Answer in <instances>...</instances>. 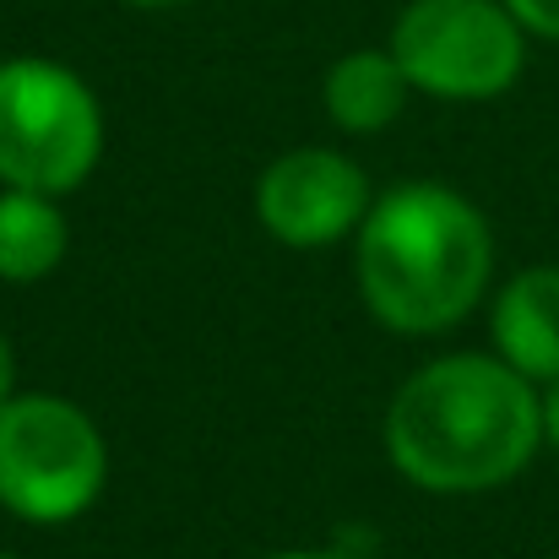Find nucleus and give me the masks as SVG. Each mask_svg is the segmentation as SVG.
<instances>
[{
	"label": "nucleus",
	"mask_w": 559,
	"mask_h": 559,
	"mask_svg": "<svg viewBox=\"0 0 559 559\" xmlns=\"http://www.w3.org/2000/svg\"><path fill=\"white\" fill-rule=\"evenodd\" d=\"M544 402L500 354H445L413 370L385 407L391 467L429 495H484L527 473Z\"/></svg>",
	"instance_id": "obj_1"
},
{
	"label": "nucleus",
	"mask_w": 559,
	"mask_h": 559,
	"mask_svg": "<svg viewBox=\"0 0 559 559\" xmlns=\"http://www.w3.org/2000/svg\"><path fill=\"white\" fill-rule=\"evenodd\" d=\"M354 266L380 326L429 337L478 310L495 272V234L462 190L413 180L370 201Z\"/></svg>",
	"instance_id": "obj_2"
},
{
	"label": "nucleus",
	"mask_w": 559,
	"mask_h": 559,
	"mask_svg": "<svg viewBox=\"0 0 559 559\" xmlns=\"http://www.w3.org/2000/svg\"><path fill=\"white\" fill-rule=\"evenodd\" d=\"M104 158V109L93 87L44 55L0 60V186L66 195Z\"/></svg>",
	"instance_id": "obj_3"
},
{
	"label": "nucleus",
	"mask_w": 559,
	"mask_h": 559,
	"mask_svg": "<svg viewBox=\"0 0 559 559\" xmlns=\"http://www.w3.org/2000/svg\"><path fill=\"white\" fill-rule=\"evenodd\" d=\"M109 478V445L87 407L66 396H11L0 407V506L33 527L93 511Z\"/></svg>",
	"instance_id": "obj_4"
},
{
	"label": "nucleus",
	"mask_w": 559,
	"mask_h": 559,
	"mask_svg": "<svg viewBox=\"0 0 559 559\" xmlns=\"http://www.w3.org/2000/svg\"><path fill=\"white\" fill-rule=\"evenodd\" d=\"M385 49L413 93L484 104L516 87L527 66V27L506 0H413Z\"/></svg>",
	"instance_id": "obj_5"
},
{
	"label": "nucleus",
	"mask_w": 559,
	"mask_h": 559,
	"mask_svg": "<svg viewBox=\"0 0 559 559\" xmlns=\"http://www.w3.org/2000/svg\"><path fill=\"white\" fill-rule=\"evenodd\" d=\"M370 180L332 147H294L255 180V217L288 250H321L359 234Z\"/></svg>",
	"instance_id": "obj_6"
},
{
	"label": "nucleus",
	"mask_w": 559,
	"mask_h": 559,
	"mask_svg": "<svg viewBox=\"0 0 559 559\" xmlns=\"http://www.w3.org/2000/svg\"><path fill=\"white\" fill-rule=\"evenodd\" d=\"M495 354L533 385L559 374V266L516 272L489 310Z\"/></svg>",
	"instance_id": "obj_7"
},
{
	"label": "nucleus",
	"mask_w": 559,
	"mask_h": 559,
	"mask_svg": "<svg viewBox=\"0 0 559 559\" xmlns=\"http://www.w3.org/2000/svg\"><path fill=\"white\" fill-rule=\"evenodd\" d=\"M407 93L413 87H407V76H402V66H396L391 49H354V55H343L326 71V87H321L332 126L348 131V136L385 131L402 115Z\"/></svg>",
	"instance_id": "obj_8"
},
{
	"label": "nucleus",
	"mask_w": 559,
	"mask_h": 559,
	"mask_svg": "<svg viewBox=\"0 0 559 559\" xmlns=\"http://www.w3.org/2000/svg\"><path fill=\"white\" fill-rule=\"evenodd\" d=\"M71 250L66 212L55 195L0 186V283H38Z\"/></svg>",
	"instance_id": "obj_9"
},
{
	"label": "nucleus",
	"mask_w": 559,
	"mask_h": 559,
	"mask_svg": "<svg viewBox=\"0 0 559 559\" xmlns=\"http://www.w3.org/2000/svg\"><path fill=\"white\" fill-rule=\"evenodd\" d=\"M506 5H511V16H516L533 38L559 44V0H506Z\"/></svg>",
	"instance_id": "obj_10"
},
{
	"label": "nucleus",
	"mask_w": 559,
	"mask_h": 559,
	"mask_svg": "<svg viewBox=\"0 0 559 559\" xmlns=\"http://www.w3.org/2000/svg\"><path fill=\"white\" fill-rule=\"evenodd\" d=\"M538 402H544V440L559 451V374L538 385Z\"/></svg>",
	"instance_id": "obj_11"
},
{
	"label": "nucleus",
	"mask_w": 559,
	"mask_h": 559,
	"mask_svg": "<svg viewBox=\"0 0 559 559\" xmlns=\"http://www.w3.org/2000/svg\"><path fill=\"white\" fill-rule=\"evenodd\" d=\"M16 396V354H11V337L0 332V407Z\"/></svg>",
	"instance_id": "obj_12"
},
{
	"label": "nucleus",
	"mask_w": 559,
	"mask_h": 559,
	"mask_svg": "<svg viewBox=\"0 0 559 559\" xmlns=\"http://www.w3.org/2000/svg\"><path fill=\"white\" fill-rule=\"evenodd\" d=\"M126 5H136V11H175V5H190V0H126Z\"/></svg>",
	"instance_id": "obj_13"
},
{
	"label": "nucleus",
	"mask_w": 559,
	"mask_h": 559,
	"mask_svg": "<svg viewBox=\"0 0 559 559\" xmlns=\"http://www.w3.org/2000/svg\"><path fill=\"white\" fill-rule=\"evenodd\" d=\"M272 559H343V555H305V549H288V555H272Z\"/></svg>",
	"instance_id": "obj_14"
},
{
	"label": "nucleus",
	"mask_w": 559,
	"mask_h": 559,
	"mask_svg": "<svg viewBox=\"0 0 559 559\" xmlns=\"http://www.w3.org/2000/svg\"><path fill=\"white\" fill-rule=\"evenodd\" d=\"M0 559H11V555H0Z\"/></svg>",
	"instance_id": "obj_15"
}]
</instances>
